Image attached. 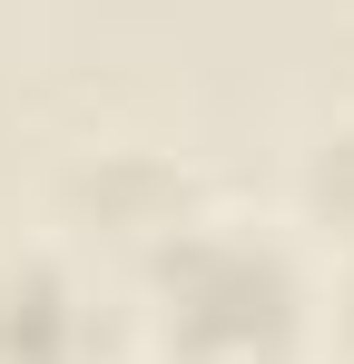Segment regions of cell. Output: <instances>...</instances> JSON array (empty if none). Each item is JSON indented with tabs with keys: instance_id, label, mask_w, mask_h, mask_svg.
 Wrapping results in <instances>:
<instances>
[{
	"instance_id": "6da1fadb",
	"label": "cell",
	"mask_w": 354,
	"mask_h": 364,
	"mask_svg": "<svg viewBox=\"0 0 354 364\" xmlns=\"http://www.w3.org/2000/svg\"><path fill=\"white\" fill-rule=\"evenodd\" d=\"M128 364H295L315 355V266L286 227L187 207L118 276Z\"/></svg>"
},
{
	"instance_id": "7a4b0ae2",
	"label": "cell",
	"mask_w": 354,
	"mask_h": 364,
	"mask_svg": "<svg viewBox=\"0 0 354 364\" xmlns=\"http://www.w3.org/2000/svg\"><path fill=\"white\" fill-rule=\"evenodd\" d=\"M0 364H128L118 286L40 237H0Z\"/></svg>"
},
{
	"instance_id": "3957f363",
	"label": "cell",
	"mask_w": 354,
	"mask_h": 364,
	"mask_svg": "<svg viewBox=\"0 0 354 364\" xmlns=\"http://www.w3.org/2000/svg\"><path fill=\"white\" fill-rule=\"evenodd\" d=\"M295 237L315 246L325 266L354 256V109L325 119L305 138V158H295Z\"/></svg>"
},
{
	"instance_id": "277c9868",
	"label": "cell",
	"mask_w": 354,
	"mask_h": 364,
	"mask_svg": "<svg viewBox=\"0 0 354 364\" xmlns=\"http://www.w3.org/2000/svg\"><path fill=\"white\" fill-rule=\"evenodd\" d=\"M315 364H354V256L315 266Z\"/></svg>"
}]
</instances>
